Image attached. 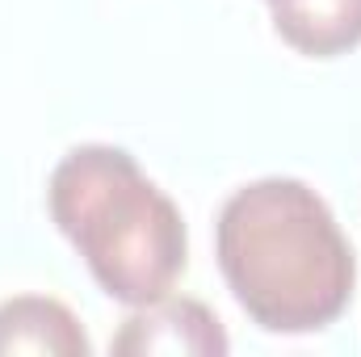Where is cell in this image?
<instances>
[{
    "label": "cell",
    "instance_id": "3",
    "mask_svg": "<svg viewBox=\"0 0 361 357\" xmlns=\"http://www.w3.org/2000/svg\"><path fill=\"white\" fill-rule=\"evenodd\" d=\"M109 349L122 357H223L231 349V341H227L223 320L206 303L164 294L156 303L130 307V315L114 332Z\"/></svg>",
    "mask_w": 361,
    "mask_h": 357
},
{
    "label": "cell",
    "instance_id": "4",
    "mask_svg": "<svg viewBox=\"0 0 361 357\" xmlns=\"http://www.w3.org/2000/svg\"><path fill=\"white\" fill-rule=\"evenodd\" d=\"M13 353L89 357L92 341L68 303L47 294H17L0 303V357Z\"/></svg>",
    "mask_w": 361,
    "mask_h": 357
},
{
    "label": "cell",
    "instance_id": "1",
    "mask_svg": "<svg viewBox=\"0 0 361 357\" xmlns=\"http://www.w3.org/2000/svg\"><path fill=\"white\" fill-rule=\"evenodd\" d=\"M214 253L248 320L281 337L336 324L357 286V257L332 206L294 177L235 189L219 210Z\"/></svg>",
    "mask_w": 361,
    "mask_h": 357
},
{
    "label": "cell",
    "instance_id": "5",
    "mask_svg": "<svg viewBox=\"0 0 361 357\" xmlns=\"http://www.w3.org/2000/svg\"><path fill=\"white\" fill-rule=\"evenodd\" d=\"M273 30L307 59H336L361 42V0H269Z\"/></svg>",
    "mask_w": 361,
    "mask_h": 357
},
{
    "label": "cell",
    "instance_id": "2",
    "mask_svg": "<svg viewBox=\"0 0 361 357\" xmlns=\"http://www.w3.org/2000/svg\"><path fill=\"white\" fill-rule=\"evenodd\" d=\"M47 206L114 303L143 307L173 294L189 261V231L177 202L126 147H72L51 173Z\"/></svg>",
    "mask_w": 361,
    "mask_h": 357
}]
</instances>
